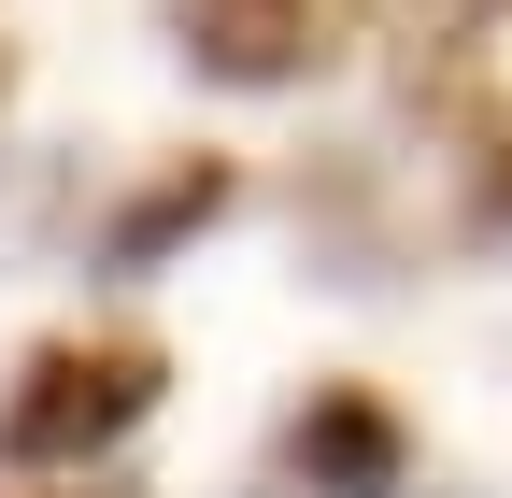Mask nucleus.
Here are the masks:
<instances>
[{
  "mask_svg": "<svg viewBox=\"0 0 512 498\" xmlns=\"http://www.w3.org/2000/svg\"><path fill=\"white\" fill-rule=\"evenodd\" d=\"M72 498H128V484H72Z\"/></svg>",
  "mask_w": 512,
  "mask_h": 498,
  "instance_id": "0eeeda50",
  "label": "nucleus"
},
{
  "mask_svg": "<svg viewBox=\"0 0 512 498\" xmlns=\"http://www.w3.org/2000/svg\"><path fill=\"white\" fill-rule=\"evenodd\" d=\"M498 15H512V0H370V29L399 43V57H470Z\"/></svg>",
  "mask_w": 512,
  "mask_h": 498,
  "instance_id": "39448f33",
  "label": "nucleus"
},
{
  "mask_svg": "<svg viewBox=\"0 0 512 498\" xmlns=\"http://www.w3.org/2000/svg\"><path fill=\"white\" fill-rule=\"evenodd\" d=\"M157 385H171L157 342H43L15 370V399H0V470H86V456H114L128 427L157 413Z\"/></svg>",
  "mask_w": 512,
  "mask_h": 498,
  "instance_id": "f257e3e1",
  "label": "nucleus"
},
{
  "mask_svg": "<svg viewBox=\"0 0 512 498\" xmlns=\"http://www.w3.org/2000/svg\"><path fill=\"white\" fill-rule=\"evenodd\" d=\"M171 43L214 86H299L328 57V0H171Z\"/></svg>",
  "mask_w": 512,
  "mask_h": 498,
  "instance_id": "f03ea898",
  "label": "nucleus"
},
{
  "mask_svg": "<svg viewBox=\"0 0 512 498\" xmlns=\"http://www.w3.org/2000/svg\"><path fill=\"white\" fill-rule=\"evenodd\" d=\"M484 214H498V228H512V143H498V157H484Z\"/></svg>",
  "mask_w": 512,
  "mask_h": 498,
  "instance_id": "423d86ee",
  "label": "nucleus"
},
{
  "mask_svg": "<svg viewBox=\"0 0 512 498\" xmlns=\"http://www.w3.org/2000/svg\"><path fill=\"white\" fill-rule=\"evenodd\" d=\"M413 442H399V413H384L370 385H313L299 427H285V484L299 498H399Z\"/></svg>",
  "mask_w": 512,
  "mask_h": 498,
  "instance_id": "7ed1b4c3",
  "label": "nucleus"
},
{
  "mask_svg": "<svg viewBox=\"0 0 512 498\" xmlns=\"http://www.w3.org/2000/svg\"><path fill=\"white\" fill-rule=\"evenodd\" d=\"M214 214H228V157H171V171L143 185V200H128V214L100 228V271H157L171 242H200Z\"/></svg>",
  "mask_w": 512,
  "mask_h": 498,
  "instance_id": "20e7f679",
  "label": "nucleus"
}]
</instances>
